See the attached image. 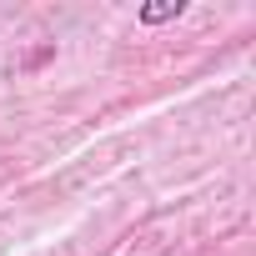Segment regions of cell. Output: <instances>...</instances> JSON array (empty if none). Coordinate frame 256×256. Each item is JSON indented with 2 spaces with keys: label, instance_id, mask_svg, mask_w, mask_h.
<instances>
[{
  "label": "cell",
  "instance_id": "6da1fadb",
  "mask_svg": "<svg viewBox=\"0 0 256 256\" xmlns=\"http://www.w3.org/2000/svg\"><path fill=\"white\" fill-rule=\"evenodd\" d=\"M176 16H186V0H161V6H141V26H166V20H176Z\"/></svg>",
  "mask_w": 256,
  "mask_h": 256
}]
</instances>
